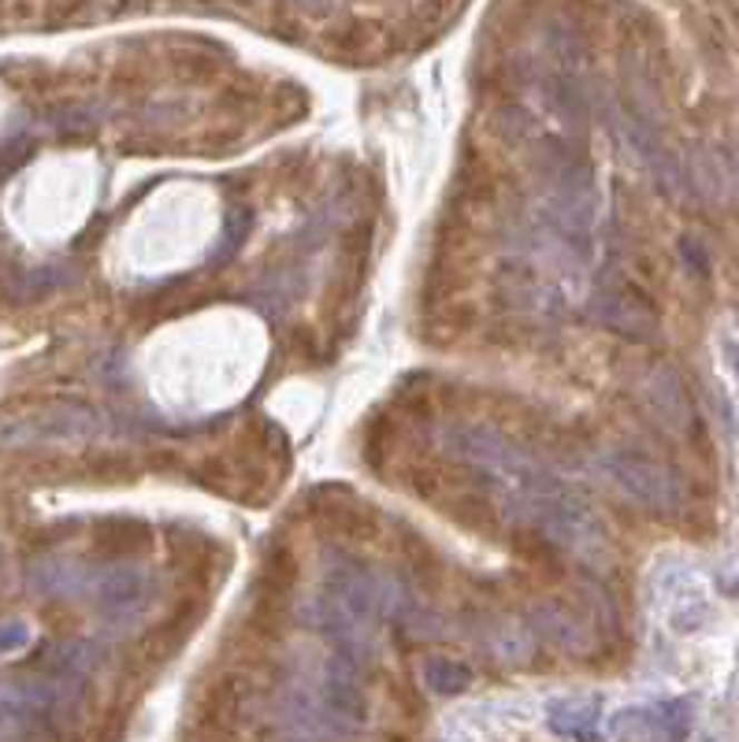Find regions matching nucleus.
<instances>
[{
    "mask_svg": "<svg viewBox=\"0 0 739 742\" xmlns=\"http://www.w3.org/2000/svg\"><path fill=\"white\" fill-rule=\"evenodd\" d=\"M732 364H736V375H739V349H732Z\"/></svg>",
    "mask_w": 739,
    "mask_h": 742,
    "instance_id": "obj_17",
    "label": "nucleus"
},
{
    "mask_svg": "<svg viewBox=\"0 0 739 742\" xmlns=\"http://www.w3.org/2000/svg\"><path fill=\"white\" fill-rule=\"evenodd\" d=\"M591 316L599 319L605 330H613V335H621L628 342H654L658 338V313L647 305V297L624 279H610L594 290Z\"/></svg>",
    "mask_w": 739,
    "mask_h": 742,
    "instance_id": "obj_6",
    "label": "nucleus"
},
{
    "mask_svg": "<svg viewBox=\"0 0 739 742\" xmlns=\"http://www.w3.org/2000/svg\"><path fill=\"white\" fill-rule=\"evenodd\" d=\"M421 680L432 694H443V698H454V694H465L469 683H472V669L461 661H450V657H427L424 669H421Z\"/></svg>",
    "mask_w": 739,
    "mask_h": 742,
    "instance_id": "obj_12",
    "label": "nucleus"
},
{
    "mask_svg": "<svg viewBox=\"0 0 739 742\" xmlns=\"http://www.w3.org/2000/svg\"><path fill=\"white\" fill-rule=\"evenodd\" d=\"M546 728L572 742H602V702L599 698H554L546 705Z\"/></svg>",
    "mask_w": 739,
    "mask_h": 742,
    "instance_id": "obj_10",
    "label": "nucleus"
},
{
    "mask_svg": "<svg viewBox=\"0 0 739 742\" xmlns=\"http://www.w3.org/2000/svg\"><path fill=\"white\" fill-rule=\"evenodd\" d=\"M680 257L691 264V271H694V275H706V253H702L699 246H694V238H691V235L680 241Z\"/></svg>",
    "mask_w": 739,
    "mask_h": 742,
    "instance_id": "obj_16",
    "label": "nucleus"
},
{
    "mask_svg": "<svg viewBox=\"0 0 739 742\" xmlns=\"http://www.w3.org/2000/svg\"><path fill=\"white\" fill-rule=\"evenodd\" d=\"M513 508L516 516H521L528 527H535L546 542H554V546L572 553V557L594 564V568H602V564L613 557V542L602 524V516L594 513L588 502H580L577 494H569L565 486L543 483V486L516 491Z\"/></svg>",
    "mask_w": 739,
    "mask_h": 742,
    "instance_id": "obj_1",
    "label": "nucleus"
},
{
    "mask_svg": "<svg viewBox=\"0 0 739 742\" xmlns=\"http://www.w3.org/2000/svg\"><path fill=\"white\" fill-rule=\"evenodd\" d=\"M443 449L450 457L472 464L480 472H491L499 479L516 483V491H528V486H543L554 483V475H546V468L539 461H532L528 453L502 435L494 427L483 424H450L443 431Z\"/></svg>",
    "mask_w": 739,
    "mask_h": 742,
    "instance_id": "obj_4",
    "label": "nucleus"
},
{
    "mask_svg": "<svg viewBox=\"0 0 739 742\" xmlns=\"http://www.w3.org/2000/svg\"><path fill=\"white\" fill-rule=\"evenodd\" d=\"M149 594V575L135 568V564H105V568L86 572V591L108 613H135V605Z\"/></svg>",
    "mask_w": 739,
    "mask_h": 742,
    "instance_id": "obj_9",
    "label": "nucleus"
},
{
    "mask_svg": "<svg viewBox=\"0 0 739 742\" xmlns=\"http://www.w3.org/2000/svg\"><path fill=\"white\" fill-rule=\"evenodd\" d=\"M688 728H691V705L680 702V698L647 709H624L610 724L617 742H683Z\"/></svg>",
    "mask_w": 739,
    "mask_h": 742,
    "instance_id": "obj_8",
    "label": "nucleus"
},
{
    "mask_svg": "<svg viewBox=\"0 0 739 742\" xmlns=\"http://www.w3.org/2000/svg\"><path fill=\"white\" fill-rule=\"evenodd\" d=\"M639 402L650 413V419L669 431V435H691L694 431V405L691 394L683 386L680 372L669 368V364H654V368L643 372V383H639Z\"/></svg>",
    "mask_w": 739,
    "mask_h": 742,
    "instance_id": "obj_7",
    "label": "nucleus"
},
{
    "mask_svg": "<svg viewBox=\"0 0 739 742\" xmlns=\"http://www.w3.org/2000/svg\"><path fill=\"white\" fill-rule=\"evenodd\" d=\"M249 227H253V219H249L246 208H235V212L227 216L224 246L216 249V260H230V257H235V253L242 249V241H246V235H249Z\"/></svg>",
    "mask_w": 739,
    "mask_h": 742,
    "instance_id": "obj_14",
    "label": "nucleus"
},
{
    "mask_svg": "<svg viewBox=\"0 0 739 742\" xmlns=\"http://www.w3.org/2000/svg\"><path fill=\"white\" fill-rule=\"evenodd\" d=\"M97 431L101 416L79 402H49L23 408V413L0 416V449H63L86 446Z\"/></svg>",
    "mask_w": 739,
    "mask_h": 742,
    "instance_id": "obj_2",
    "label": "nucleus"
},
{
    "mask_svg": "<svg viewBox=\"0 0 739 742\" xmlns=\"http://www.w3.org/2000/svg\"><path fill=\"white\" fill-rule=\"evenodd\" d=\"M30 642H35V631H30L27 620H0V657L23 653Z\"/></svg>",
    "mask_w": 739,
    "mask_h": 742,
    "instance_id": "obj_15",
    "label": "nucleus"
},
{
    "mask_svg": "<svg viewBox=\"0 0 739 742\" xmlns=\"http://www.w3.org/2000/svg\"><path fill=\"white\" fill-rule=\"evenodd\" d=\"M605 479H610L617 491H621L628 502H635L639 508H650V513H672L683 502V486L677 479V472L669 464H661L658 457H647V453L635 449H613L605 457Z\"/></svg>",
    "mask_w": 739,
    "mask_h": 742,
    "instance_id": "obj_5",
    "label": "nucleus"
},
{
    "mask_svg": "<svg viewBox=\"0 0 739 742\" xmlns=\"http://www.w3.org/2000/svg\"><path fill=\"white\" fill-rule=\"evenodd\" d=\"M528 627H532L535 635H543L546 642H554L558 650L577 653V657H583V653L594 646L588 624H583L580 616H572L569 609H561V605H539Z\"/></svg>",
    "mask_w": 739,
    "mask_h": 742,
    "instance_id": "obj_11",
    "label": "nucleus"
},
{
    "mask_svg": "<svg viewBox=\"0 0 739 742\" xmlns=\"http://www.w3.org/2000/svg\"><path fill=\"white\" fill-rule=\"evenodd\" d=\"M491 650H494V657L510 661V664L532 661L535 635H532V627L521 624V620H502V624L491 627Z\"/></svg>",
    "mask_w": 739,
    "mask_h": 742,
    "instance_id": "obj_13",
    "label": "nucleus"
},
{
    "mask_svg": "<svg viewBox=\"0 0 739 742\" xmlns=\"http://www.w3.org/2000/svg\"><path fill=\"white\" fill-rule=\"evenodd\" d=\"M297 720L316 731H346L364 720V691L357 680V664L346 657L324 661L313 680H305L294 694Z\"/></svg>",
    "mask_w": 739,
    "mask_h": 742,
    "instance_id": "obj_3",
    "label": "nucleus"
}]
</instances>
